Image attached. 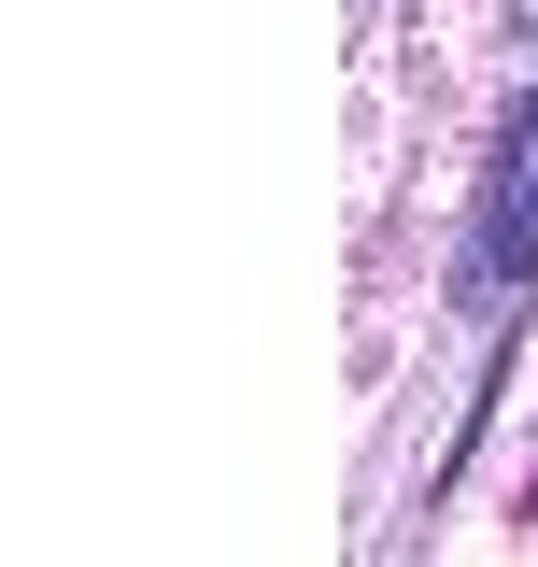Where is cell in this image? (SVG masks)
<instances>
[{"instance_id": "1", "label": "cell", "mask_w": 538, "mask_h": 567, "mask_svg": "<svg viewBox=\"0 0 538 567\" xmlns=\"http://www.w3.org/2000/svg\"><path fill=\"white\" fill-rule=\"evenodd\" d=\"M525 241H538V114L510 128V156H496V213H482V241H468V312H496V298H510Z\"/></svg>"}]
</instances>
